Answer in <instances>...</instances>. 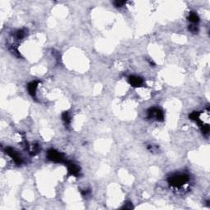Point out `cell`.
Segmentation results:
<instances>
[{"label":"cell","mask_w":210,"mask_h":210,"mask_svg":"<svg viewBox=\"0 0 210 210\" xmlns=\"http://www.w3.org/2000/svg\"><path fill=\"white\" fill-rule=\"evenodd\" d=\"M62 117H63V121H64L65 126H69L71 124V121H72L70 114H69L68 112H64L63 113V115H62Z\"/></svg>","instance_id":"obj_8"},{"label":"cell","mask_w":210,"mask_h":210,"mask_svg":"<svg viewBox=\"0 0 210 210\" xmlns=\"http://www.w3.org/2000/svg\"><path fill=\"white\" fill-rule=\"evenodd\" d=\"M68 164V171H69V173L73 176H77L80 173V168L77 164H73L72 162H68L67 163Z\"/></svg>","instance_id":"obj_5"},{"label":"cell","mask_w":210,"mask_h":210,"mask_svg":"<svg viewBox=\"0 0 210 210\" xmlns=\"http://www.w3.org/2000/svg\"><path fill=\"white\" fill-rule=\"evenodd\" d=\"M189 30L191 31L192 33H197L198 32V28L195 26H190Z\"/></svg>","instance_id":"obj_12"},{"label":"cell","mask_w":210,"mask_h":210,"mask_svg":"<svg viewBox=\"0 0 210 210\" xmlns=\"http://www.w3.org/2000/svg\"><path fill=\"white\" fill-rule=\"evenodd\" d=\"M129 82L130 84L134 87L140 86L143 84V79L139 77H135V76H131L129 77Z\"/></svg>","instance_id":"obj_6"},{"label":"cell","mask_w":210,"mask_h":210,"mask_svg":"<svg viewBox=\"0 0 210 210\" xmlns=\"http://www.w3.org/2000/svg\"><path fill=\"white\" fill-rule=\"evenodd\" d=\"M26 30H19L16 33V36L17 39H22L26 36Z\"/></svg>","instance_id":"obj_10"},{"label":"cell","mask_w":210,"mask_h":210,"mask_svg":"<svg viewBox=\"0 0 210 210\" xmlns=\"http://www.w3.org/2000/svg\"><path fill=\"white\" fill-rule=\"evenodd\" d=\"M148 117L157 121H163L164 118V112L158 107H152L148 111Z\"/></svg>","instance_id":"obj_3"},{"label":"cell","mask_w":210,"mask_h":210,"mask_svg":"<svg viewBox=\"0 0 210 210\" xmlns=\"http://www.w3.org/2000/svg\"><path fill=\"white\" fill-rule=\"evenodd\" d=\"M124 4H125V2H124V1H116V2H114L115 7H122Z\"/></svg>","instance_id":"obj_11"},{"label":"cell","mask_w":210,"mask_h":210,"mask_svg":"<svg viewBox=\"0 0 210 210\" xmlns=\"http://www.w3.org/2000/svg\"><path fill=\"white\" fill-rule=\"evenodd\" d=\"M189 20L190 22H192V23L194 24L197 23V22L199 21V18L198 15L196 14V13H195V12H190V13Z\"/></svg>","instance_id":"obj_9"},{"label":"cell","mask_w":210,"mask_h":210,"mask_svg":"<svg viewBox=\"0 0 210 210\" xmlns=\"http://www.w3.org/2000/svg\"><path fill=\"white\" fill-rule=\"evenodd\" d=\"M38 84H39V82L38 81H33L28 85L29 94H30L32 97H35V93H36V89H37Z\"/></svg>","instance_id":"obj_7"},{"label":"cell","mask_w":210,"mask_h":210,"mask_svg":"<svg viewBox=\"0 0 210 210\" xmlns=\"http://www.w3.org/2000/svg\"><path fill=\"white\" fill-rule=\"evenodd\" d=\"M6 153L7 154L8 156H10L12 159V160L16 163V164H21L22 163V159L21 157L19 155V154L15 150H13L12 148L7 147L6 149Z\"/></svg>","instance_id":"obj_4"},{"label":"cell","mask_w":210,"mask_h":210,"mask_svg":"<svg viewBox=\"0 0 210 210\" xmlns=\"http://www.w3.org/2000/svg\"><path fill=\"white\" fill-rule=\"evenodd\" d=\"M188 181H189L188 176L186 175V174H183V173L174 174L168 179L169 184L171 186H173L176 187H179L182 186V185L186 184Z\"/></svg>","instance_id":"obj_1"},{"label":"cell","mask_w":210,"mask_h":210,"mask_svg":"<svg viewBox=\"0 0 210 210\" xmlns=\"http://www.w3.org/2000/svg\"><path fill=\"white\" fill-rule=\"evenodd\" d=\"M47 157L49 160H51L55 163H64L65 162V158L63 154L55 150H49L48 151Z\"/></svg>","instance_id":"obj_2"}]
</instances>
